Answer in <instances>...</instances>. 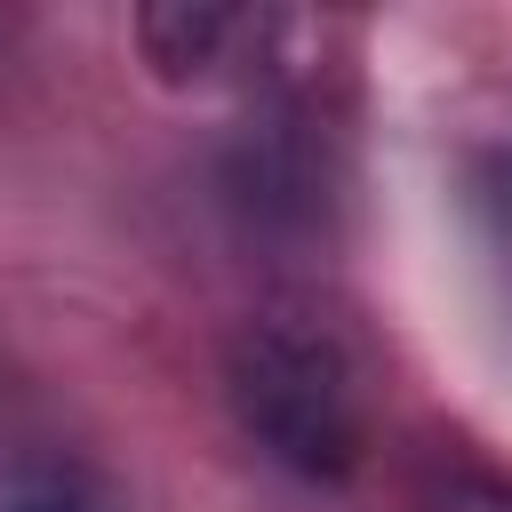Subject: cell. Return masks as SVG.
I'll use <instances>...</instances> for the list:
<instances>
[{"instance_id": "277c9868", "label": "cell", "mask_w": 512, "mask_h": 512, "mask_svg": "<svg viewBox=\"0 0 512 512\" xmlns=\"http://www.w3.org/2000/svg\"><path fill=\"white\" fill-rule=\"evenodd\" d=\"M408 512H512V472L456 456V448H432L408 472Z\"/></svg>"}, {"instance_id": "6da1fadb", "label": "cell", "mask_w": 512, "mask_h": 512, "mask_svg": "<svg viewBox=\"0 0 512 512\" xmlns=\"http://www.w3.org/2000/svg\"><path fill=\"white\" fill-rule=\"evenodd\" d=\"M224 400L240 432L296 480H352L368 456V384L336 328L264 312L224 352Z\"/></svg>"}, {"instance_id": "7a4b0ae2", "label": "cell", "mask_w": 512, "mask_h": 512, "mask_svg": "<svg viewBox=\"0 0 512 512\" xmlns=\"http://www.w3.org/2000/svg\"><path fill=\"white\" fill-rule=\"evenodd\" d=\"M0 512H144V504L80 456L16 448V456H0Z\"/></svg>"}, {"instance_id": "3957f363", "label": "cell", "mask_w": 512, "mask_h": 512, "mask_svg": "<svg viewBox=\"0 0 512 512\" xmlns=\"http://www.w3.org/2000/svg\"><path fill=\"white\" fill-rule=\"evenodd\" d=\"M256 24L248 16H232V8H144L136 16V40H144V56L160 64V80H200V72H216L240 40H248Z\"/></svg>"}]
</instances>
